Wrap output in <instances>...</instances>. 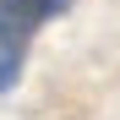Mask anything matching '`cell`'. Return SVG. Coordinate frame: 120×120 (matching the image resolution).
I'll return each mask as SVG.
<instances>
[{"label": "cell", "instance_id": "1", "mask_svg": "<svg viewBox=\"0 0 120 120\" xmlns=\"http://www.w3.org/2000/svg\"><path fill=\"white\" fill-rule=\"evenodd\" d=\"M66 11H71V0H0V93L16 87L38 27Z\"/></svg>", "mask_w": 120, "mask_h": 120}]
</instances>
